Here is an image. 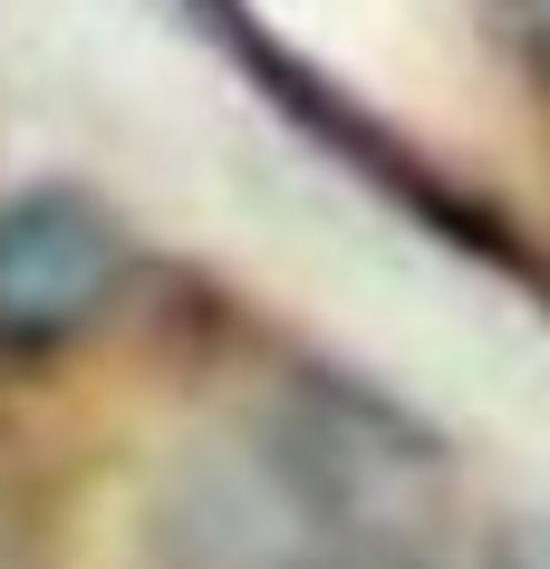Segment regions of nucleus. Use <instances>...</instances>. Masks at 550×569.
Segmentation results:
<instances>
[{"label": "nucleus", "mask_w": 550, "mask_h": 569, "mask_svg": "<svg viewBox=\"0 0 550 569\" xmlns=\"http://www.w3.org/2000/svg\"><path fill=\"white\" fill-rule=\"evenodd\" d=\"M183 569H329L348 550V453L309 425H251L183 453L164 492Z\"/></svg>", "instance_id": "1"}, {"label": "nucleus", "mask_w": 550, "mask_h": 569, "mask_svg": "<svg viewBox=\"0 0 550 569\" xmlns=\"http://www.w3.org/2000/svg\"><path fill=\"white\" fill-rule=\"evenodd\" d=\"M117 232L78 193H20L0 212V338H68L117 290Z\"/></svg>", "instance_id": "2"}, {"label": "nucleus", "mask_w": 550, "mask_h": 569, "mask_svg": "<svg viewBox=\"0 0 550 569\" xmlns=\"http://www.w3.org/2000/svg\"><path fill=\"white\" fill-rule=\"evenodd\" d=\"M502 569H550V511H531V521L502 540Z\"/></svg>", "instance_id": "3"}, {"label": "nucleus", "mask_w": 550, "mask_h": 569, "mask_svg": "<svg viewBox=\"0 0 550 569\" xmlns=\"http://www.w3.org/2000/svg\"><path fill=\"white\" fill-rule=\"evenodd\" d=\"M358 569H426V560H358Z\"/></svg>", "instance_id": "4"}]
</instances>
